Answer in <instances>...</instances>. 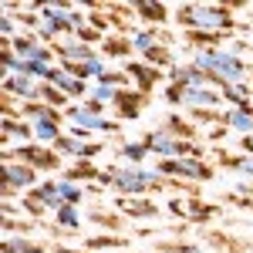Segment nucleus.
Listing matches in <instances>:
<instances>
[{"mask_svg": "<svg viewBox=\"0 0 253 253\" xmlns=\"http://www.w3.org/2000/svg\"><path fill=\"white\" fill-rule=\"evenodd\" d=\"M88 219H91V223H95V226H101V230H108V233H122V230H125V216L118 213H112V210H101V206H98V210H88Z\"/></svg>", "mask_w": 253, "mask_h": 253, "instance_id": "obj_22", "label": "nucleus"}, {"mask_svg": "<svg viewBox=\"0 0 253 253\" xmlns=\"http://www.w3.org/2000/svg\"><path fill=\"white\" fill-rule=\"evenodd\" d=\"M145 108H149V95H142V91H135V88H125V91L118 95V101H115L118 122H135Z\"/></svg>", "mask_w": 253, "mask_h": 253, "instance_id": "obj_13", "label": "nucleus"}, {"mask_svg": "<svg viewBox=\"0 0 253 253\" xmlns=\"http://www.w3.org/2000/svg\"><path fill=\"white\" fill-rule=\"evenodd\" d=\"M250 84H253V78H250Z\"/></svg>", "mask_w": 253, "mask_h": 253, "instance_id": "obj_33", "label": "nucleus"}, {"mask_svg": "<svg viewBox=\"0 0 253 253\" xmlns=\"http://www.w3.org/2000/svg\"><path fill=\"white\" fill-rule=\"evenodd\" d=\"M51 253H91V250H84V247H81V250H71V247H51Z\"/></svg>", "mask_w": 253, "mask_h": 253, "instance_id": "obj_31", "label": "nucleus"}, {"mask_svg": "<svg viewBox=\"0 0 253 253\" xmlns=\"http://www.w3.org/2000/svg\"><path fill=\"white\" fill-rule=\"evenodd\" d=\"M3 162H24V166H31V169H38V172H61V169H64V159H61L54 149L38 145V142L3 149Z\"/></svg>", "mask_w": 253, "mask_h": 253, "instance_id": "obj_5", "label": "nucleus"}, {"mask_svg": "<svg viewBox=\"0 0 253 253\" xmlns=\"http://www.w3.org/2000/svg\"><path fill=\"white\" fill-rule=\"evenodd\" d=\"M175 24L182 31H199V34H233L236 31H250L247 24L240 27L236 14L230 3H206V0H193V3H179L175 7Z\"/></svg>", "mask_w": 253, "mask_h": 253, "instance_id": "obj_1", "label": "nucleus"}, {"mask_svg": "<svg viewBox=\"0 0 253 253\" xmlns=\"http://www.w3.org/2000/svg\"><path fill=\"white\" fill-rule=\"evenodd\" d=\"M112 175V189L118 196H149V193H162V189H172V179L159 172V169H145V166H108Z\"/></svg>", "mask_w": 253, "mask_h": 253, "instance_id": "obj_2", "label": "nucleus"}, {"mask_svg": "<svg viewBox=\"0 0 253 253\" xmlns=\"http://www.w3.org/2000/svg\"><path fill=\"white\" fill-rule=\"evenodd\" d=\"M223 101H230V108H243V105H253V84H250V81H240V84H226V88H223Z\"/></svg>", "mask_w": 253, "mask_h": 253, "instance_id": "obj_23", "label": "nucleus"}, {"mask_svg": "<svg viewBox=\"0 0 253 253\" xmlns=\"http://www.w3.org/2000/svg\"><path fill=\"white\" fill-rule=\"evenodd\" d=\"M162 128H169L172 135L186 138V142H199V128H196L189 118H182V115H169L166 122H162Z\"/></svg>", "mask_w": 253, "mask_h": 253, "instance_id": "obj_24", "label": "nucleus"}, {"mask_svg": "<svg viewBox=\"0 0 253 253\" xmlns=\"http://www.w3.org/2000/svg\"><path fill=\"white\" fill-rule=\"evenodd\" d=\"M166 210L172 216H179L182 223H213L223 216V210L216 203H203L199 196H172L166 203Z\"/></svg>", "mask_w": 253, "mask_h": 253, "instance_id": "obj_7", "label": "nucleus"}, {"mask_svg": "<svg viewBox=\"0 0 253 253\" xmlns=\"http://www.w3.org/2000/svg\"><path fill=\"white\" fill-rule=\"evenodd\" d=\"M152 156L149 152V145L142 142V138H135V142H125V138H118L115 142V159L122 162V166H145V159Z\"/></svg>", "mask_w": 253, "mask_h": 253, "instance_id": "obj_15", "label": "nucleus"}, {"mask_svg": "<svg viewBox=\"0 0 253 253\" xmlns=\"http://www.w3.org/2000/svg\"><path fill=\"white\" fill-rule=\"evenodd\" d=\"M223 125L236 132V135H253V105H243V108H226L223 112Z\"/></svg>", "mask_w": 253, "mask_h": 253, "instance_id": "obj_18", "label": "nucleus"}, {"mask_svg": "<svg viewBox=\"0 0 253 253\" xmlns=\"http://www.w3.org/2000/svg\"><path fill=\"white\" fill-rule=\"evenodd\" d=\"M159 250L162 253H210L206 247H199V243H162Z\"/></svg>", "mask_w": 253, "mask_h": 253, "instance_id": "obj_28", "label": "nucleus"}, {"mask_svg": "<svg viewBox=\"0 0 253 253\" xmlns=\"http://www.w3.org/2000/svg\"><path fill=\"white\" fill-rule=\"evenodd\" d=\"M38 169L24 166V162H3V199H10L14 193H31L38 186Z\"/></svg>", "mask_w": 253, "mask_h": 253, "instance_id": "obj_8", "label": "nucleus"}, {"mask_svg": "<svg viewBox=\"0 0 253 253\" xmlns=\"http://www.w3.org/2000/svg\"><path fill=\"white\" fill-rule=\"evenodd\" d=\"M47 84H54L58 91H64V95L71 98V101H75V98H88V95H91L88 81L75 78V75H71V71H64L61 64H54V68L47 71Z\"/></svg>", "mask_w": 253, "mask_h": 253, "instance_id": "obj_12", "label": "nucleus"}, {"mask_svg": "<svg viewBox=\"0 0 253 253\" xmlns=\"http://www.w3.org/2000/svg\"><path fill=\"white\" fill-rule=\"evenodd\" d=\"M81 247L91 250V253H98V250H125V247H128V236H122V233H98V236H88Z\"/></svg>", "mask_w": 253, "mask_h": 253, "instance_id": "obj_21", "label": "nucleus"}, {"mask_svg": "<svg viewBox=\"0 0 253 253\" xmlns=\"http://www.w3.org/2000/svg\"><path fill=\"white\" fill-rule=\"evenodd\" d=\"M98 47H101V51H98L101 58H125V61H132L128 54L135 51V47H132V34H108Z\"/></svg>", "mask_w": 253, "mask_h": 253, "instance_id": "obj_19", "label": "nucleus"}, {"mask_svg": "<svg viewBox=\"0 0 253 253\" xmlns=\"http://www.w3.org/2000/svg\"><path fill=\"white\" fill-rule=\"evenodd\" d=\"M125 75L132 78V88L135 91H142V95H149V98L156 91V84L162 81V71L152 68V64H145V61H128L125 64Z\"/></svg>", "mask_w": 253, "mask_h": 253, "instance_id": "obj_11", "label": "nucleus"}, {"mask_svg": "<svg viewBox=\"0 0 253 253\" xmlns=\"http://www.w3.org/2000/svg\"><path fill=\"white\" fill-rule=\"evenodd\" d=\"M3 142H7V149L31 145L34 142V125L24 122V118H3Z\"/></svg>", "mask_w": 253, "mask_h": 253, "instance_id": "obj_16", "label": "nucleus"}, {"mask_svg": "<svg viewBox=\"0 0 253 253\" xmlns=\"http://www.w3.org/2000/svg\"><path fill=\"white\" fill-rule=\"evenodd\" d=\"M236 145H240V152H247V156H253V135L236 138Z\"/></svg>", "mask_w": 253, "mask_h": 253, "instance_id": "obj_30", "label": "nucleus"}, {"mask_svg": "<svg viewBox=\"0 0 253 253\" xmlns=\"http://www.w3.org/2000/svg\"><path fill=\"white\" fill-rule=\"evenodd\" d=\"M41 101H44V105H51V108H61V112H64L71 98L64 95V91H58L54 84H47V81H44V84H41Z\"/></svg>", "mask_w": 253, "mask_h": 253, "instance_id": "obj_27", "label": "nucleus"}, {"mask_svg": "<svg viewBox=\"0 0 253 253\" xmlns=\"http://www.w3.org/2000/svg\"><path fill=\"white\" fill-rule=\"evenodd\" d=\"M58 193H61L64 206H78L81 199H84V189H81L78 182H68V179H58Z\"/></svg>", "mask_w": 253, "mask_h": 253, "instance_id": "obj_26", "label": "nucleus"}, {"mask_svg": "<svg viewBox=\"0 0 253 253\" xmlns=\"http://www.w3.org/2000/svg\"><path fill=\"white\" fill-rule=\"evenodd\" d=\"M156 169L166 175V179H186L189 186L213 182L216 179V166L210 159H159Z\"/></svg>", "mask_w": 253, "mask_h": 253, "instance_id": "obj_4", "label": "nucleus"}, {"mask_svg": "<svg viewBox=\"0 0 253 253\" xmlns=\"http://www.w3.org/2000/svg\"><path fill=\"white\" fill-rule=\"evenodd\" d=\"M132 14H135V20H145V24H152V27H166V24H169V7H166V3L135 0V3H132Z\"/></svg>", "mask_w": 253, "mask_h": 253, "instance_id": "obj_17", "label": "nucleus"}, {"mask_svg": "<svg viewBox=\"0 0 253 253\" xmlns=\"http://www.w3.org/2000/svg\"><path fill=\"white\" fill-rule=\"evenodd\" d=\"M41 84L44 81L31 78V75H3V98H14L20 105L41 101Z\"/></svg>", "mask_w": 253, "mask_h": 253, "instance_id": "obj_9", "label": "nucleus"}, {"mask_svg": "<svg viewBox=\"0 0 253 253\" xmlns=\"http://www.w3.org/2000/svg\"><path fill=\"white\" fill-rule=\"evenodd\" d=\"M247 27H250V31H253V10H250V17H247Z\"/></svg>", "mask_w": 253, "mask_h": 253, "instance_id": "obj_32", "label": "nucleus"}, {"mask_svg": "<svg viewBox=\"0 0 253 253\" xmlns=\"http://www.w3.org/2000/svg\"><path fill=\"white\" fill-rule=\"evenodd\" d=\"M182 91H186L182 84H172V81H169V84H166V101H169V105H182Z\"/></svg>", "mask_w": 253, "mask_h": 253, "instance_id": "obj_29", "label": "nucleus"}, {"mask_svg": "<svg viewBox=\"0 0 253 253\" xmlns=\"http://www.w3.org/2000/svg\"><path fill=\"white\" fill-rule=\"evenodd\" d=\"M142 142L149 145V152L159 159H210V149L203 145V142H186V138L172 135L169 128H149Z\"/></svg>", "mask_w": 253, "mask_h": 253, "instance_id": "obj_3", "label": "nucleus"}, {"mask_svg": "<svg viewBox=\"0 0 253 253\" xmlns=\"http://www.w3.org/2000/svg\"><path fill=\"white\" fill-rule=\"evenodd\" d=\"M115 210L125 216V219H156V216L162 213L156 206V199H149V196H118Z\"/></svg>", "mask_w": 253, "mask_h": 253, "instance_id": "obj_10", "label": "nucleus"}, {"mask_svg": "<svg viewBox=\"0 0 253 253\" xmlns=\"http://www.w3.org/2000/svg\"><path fill=\"white\" fill-rule=\"evenodd\" d=\"M213 156H216V166L219 169H226V172H236V175H243L247 182H253V156H247V152H226V149H213Z\"/></svg>", "mask_w": 253, "mask_h": 253, "instance_id": "obj_14", "label": "nucleus"}, {"mask_svg": "<svg viewBox=\"0 0 253 253\" xmlns=\"http://www.w3.org/2000/svg\"><path fill=\"white\" fill-rule=\"evenodd\" d=\"M3 253H51V247L34 236H3Z\"/></svg>", "mask_w": 253, "mask_h": 253, "instance_id": "obj_20", "label": "nucleus"}, {"mask_svg": "<svg viewBox=\"0 0 253 253\" xmlns=\"http://www.w3.org/2000/svg\"><path fill=\"white\" fill-rule=\"evenodd\" d=\"M54 223H58V230H64V233H78V230H81L78 206H61L58 213H54Z\"/></svg>", "mask_w": 253, "mask_h": 253, "instance_id": "obj_25", "label": "nucleus"}, {"mask_svg": "<svg viewBox=\"0 0 253 253\" xmlns=\"http://www.w3.org/2000/svg\"><path fill=\"white\" fill-rule=\"evenodd\" d=\"M64 118H68L71 128L91 132V135H122V122L118 118H105V115H98V112H88L84 105H68Z\"/></svg>", "mask_w": 253, "mask_h": 253, "instance_id": "obj_6", "label": "nucleus"}]
</instances>
